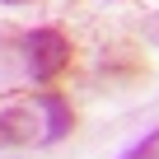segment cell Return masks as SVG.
<instances>
[{
    "label": "cell",
    "mask_w": 159,
    "mask_h": 159,
    "mask_svg": "<svg viewBox=\"0 0 159 159\" xmlns=\"http://www.w3.org/2000/svg\"><path fill=\"white\" fill-rule=\"evenodd\" d=\"M145 42H150V47H159V14H150V19H145Z\"/></svg>",
    "instance_id": "cell-5"
},
{
    "label": "cell",
    "mask_w": 159,
    "mask_h": 159,
    "mask_svg": "<svg viewBox=\"0 0 159 159\" xmlns=\"http://www.w3.org/2000/svg\"><path fill=\"white\" fill-rule=\"evenodd\" d=\"M24 61H28L33 84H52V80H61L66 66H70V38L61 28H33L24 38Z\"/></svg>",
    "instance_id": "cell-1"
},
{
    "label": "cell",
    "mask_w": 159,
    "mask_h": 159,
    "mask_svg": "<svg viewBox=\"0 0 159 159\" xmlns=\"http://www.w3.org/2000/svg\"><path fill=\"white\" fill-rule=\"evenodd\" d=\"M0 5H33V0H0Z\"/></svg>",
    "instance_id": "cell-6"
},
{
    "label": "cell",
    "mask_w": 159,
    "mask_h": 159,
    "mask_svg": "<svg viewBox=\"0 0 159 159\" xmlns=\"http://www.w3.org/2000/svg\"><path fill=\"white\" fill-rule=\"evenodd\" d=\"M38 103H42V117H47V122H42V126H47V131H42V140H47V145H56V140L75 126V112H70V103H66L61 94H42Z\"/></svg>",
    "instance_id": "cell-3"
},
{
    "label": "cell",
    "mask_w": 159,
    "mask_h": 159,
    "mask_svg": "<svg viewBox=\"0 0 159 159\" xmlns=\"http://www.w3.org/2000/svg\"><path fill=\"white\" fill-rule=\"evenodd\" d=\"M38 126L42 122L33 117V108H0V150H19V145L42 140Z\"/></svg>",
    "instance_id": "cell-2"
},
{
    "label": "cell",
    "mask_w": 159,
    "mask_h": 159,
    "mask_svg": "<svg viewBox=\"0 0 159 159\" xmlns=\"http://www.w3.org/2000/svg\"><path fill=\"white\" fill-rule=\"evenodd\" d=\"M122 159H159V126H154V131H150L145 140H136V145H131V150H126Z\"/></svg>",
    "instance_id": "cell-4"
}]
</instances>
